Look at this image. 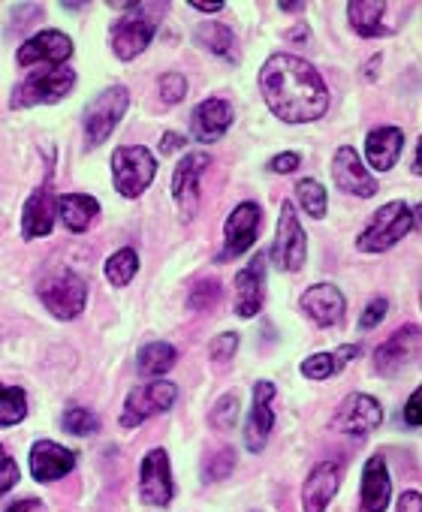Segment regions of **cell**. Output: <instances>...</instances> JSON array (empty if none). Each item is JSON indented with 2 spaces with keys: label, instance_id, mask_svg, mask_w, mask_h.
<instances>
[{
  "label": "cell",
  "instance_id": "1",
  "mask_svg": "<svg viewBox=\"0 0 422 512\" xmlns=\"http://www.w3.org/2000/svg\"><path fill=\"white\" fill-rule=\"evenodd\" d=\"M260 91L275 112V118L287 124H308L326 115L329 91L320 73L293 55H272L260 70Z\"/></svg>",
  "mask_w": 422,
  "mask_h": 512
},
{
  "label": "cell",
  "instance_id": "2",
  "mask_svg": "<svg viewBox=\"0 0 422 512\" xmlns=\"http://www.w3.org/2000/svg\"><path fill=\"white\" fill-rule=\"evenodd\" d=\"M416 211H410L407 202H386L380 211H374L371 223L362 229L356 247L362 253H383L389 247H395L413 226Z\"/></svg>",
  "mask_w": 422,
  "mask_h": 512
},
{
  "label": "cell",
  "instance_id": "3",
  "mask_svg": "<svg viewBox=\"0 0 422 512\" xmlns=\"http://www.w3.org/2000/svg\"><path fill=\"white\" fill-rule=\"evenodd\" d=\"M118 10H124L127 16L112 25V49L121 61H133L154 40L157 22L145 16L148 13L145 4H118Z\"/></svg>",
  "mask_w": 422,
  "mask_h": 512
},
{
  "label": "cell",
  "instance_id": "4",
  "mask_svg": "<svg viewBox=\"0 0 422 512\" xmlns=\"http://www.w3.org/2000/svg\"><path fill=\"white\" fill-rule=\"evenodd\" d=\"M157 172V160L148 148L142 145H124L112 154V175H115V187L121 190V196L136 199L139 193L148 190V184L154 181Z\"/></svg>",
  "mask_w": 422,
  "mask_h": 512
},
{
  "label": "cell",
  "instance_id": "5",
  "mask_svg": "<svg viewBox=\"0 0 422 512\" xmlns=\"http://www.w3.org/2000/svg\"><path fill=\"white\" fill-rule=\"evenodd\" d=\"M76 85V73L70 67H52V70H34L13 97V109H28L40 103H58L64 100Z\"/></svg>",
  "mask_w": 422,
  "mask_h": 512
},
{
  "label": "cell",
  "instance_id": "6",
  "mask_svg": "<svg viewBox=\"0 0 422 512\" xmlns=\"http://www.w3.org/2000/svg\"><path fill=\"white\" fill-rule=\"evenodd\" d=\"M40 299L58 320H76L85 311L88 284L73 272H55L40 284Z\"/></svg>",
  "mask_w": 422,
  "mask_h": 512
},
{
  "label": "cell",
  "instance_id": "7",
  "mask_svg": "<svg viewBox=\"0 0 422 512\" xmlns=\"http://www.w3.org/2000/svg\"><path fill=\"white\" fill-rule=\"evenodd\" d=\"M127 103H130V97H127V88H121V85H115V88H106L88 109H85V139H88V145H103L109 136H112V130L121 124V118H124V112H127Z\"/></svg>",
  "mask_w": 422,
  "mask_h": 512
},
{
  "label": "cell",
  "instance_id": "8",
  "mask_svg": "<svg viewBox=\"0 0 422 512\" xmlns=\"http://www.w3.org/2000/svg\"><path fill=\"white\" fill-rule=\"evenodd\" d=\"M308 256V238L299 226V217L290 202L281 205V220H278V238L272 244V260L281 272H299Z\"/></svg>",
  "mask_w": 422,
  "mask_h": 512
},
{
  "label": "cell",
  "instance_id": "9",
  "mask_svg": "<svg viewBox=\"0 0 422 512\" xmlns=\"http://www.w3.org/2000/svg\"><path fill=\"white\" fill-rule=\"evenodd\" d=\"M175 395H178V389H175L172 383H163V380L136 386V389L127 395V401H124L121 425H124V428H136V425H142L145 419H151V416H157V413H166V410L175 404Z\"/></svg>",
  "mask_w": 422,
  "mask_h": 512
},
{
  "label": "cell",
  "instance_id": "10",
  "mask_svg": "<svg viewBox=\"0 0 422 512\" xmlns=\"http://www.w3.org/2000/svg\"><path fill=\"white\" fill-rule=\"evenodd\" d=\"M172 494H175V485H172L169 455L163 449H151L139 467V497H142V503L166 506L172 500Z\"/></svg>",
  "mask_w": 422,
  "mask_h": 512
},
{
  "label": "cell",
  "instance_id": "11",
  "mask_svg": "<svg viewBox=\"0 0 422 512\" xmlns=\"http://www.w3.org/2000/svg\"><path fill=\"white\" fill-rule=\"evenodd\" d=\"M383 422V410L380 404L371 398V395H350L341 401L332 425L341 431V434H350V437H368L371 431H377Z\"/></svg>",
  "mask_w": 422,
  "mask_h": 512
},
{
  "label": "cell",
  "instance_id": "12",
  "mask_svg": "<svg viewBox=\"0 0 422 512\" xmlns=\"http://www.w3.org/2000/svg\"><path fill=\"white\" fill-rule=\"evenodd\" d=\"M416 350H419V326H404L377 347L374 368L383 377H395L416 359Z\"/></svg>",
  "mask_w": 422,
  "mask_h": 512
},
{
  "label": "cell",
  "instance_id": "13",
  "mask_svg": "<svg viewBox=\"0 0 422 512\" xmlns=\"http://www.w3.org/2000/svg\"><path fill=\"white\" fill-rule=\"evenodd\" d=\"M263 226V208L257 202H242L224 226V256H242Z\"/></svg>",
  "mask_w": 422,
  "mask_h": 512
},
{
  "label": "cell",
  "instance_id": "14",
  "mask_svg": "<svg viewBox=\"0 0 422 512\" xmlns=\"http://www.w3.org/2000/svg\"><path fill=\"white\" fill-rule=\"evenodd\" d=\"M332 181H335L338 190L353 193V196H365L368 199V196L377 193L374 178L368 175V169L362 166L356 148H350V145H341L335 151V157H332Z\"/></svg>",
  "mask_w": 422,
  "mask_h": 512
},
{
  "label": "cell",
  "instance_id": "15",
  "mask_svg": "<svg viewBox=\"0 0 422 512\" xmlns=\"http://www.w3.org/2000/svg\"><path fill=\"white\" fill-rule=\"evenodd\" d=\"M205 166H208V154H187L175 166L172 196H175V205H178L184 220H190L196 214V205H199V175L205 172Z\"/></svg>",
  "mask_w": 422,
  "mask_h": 512
},
{
  "label": "cell",
  "instance_id": "16",
  "mask_svg": "<svg viewBox=\"0 0 422 512\" xmlns=\"http://www.w3.org/2000/svg\"><path fill=\"white\" fill-rule=\"evenodd\" d=\"M70 55H73L70 37H64L61 31H43L19 49L16 61H19V67H37V64L64 67V61H70Z\"/></svg>",
  "mask_w": 422,
  "mask_h": 512
},
{
  "label": "cell",
  "instance_id": "17",
  "mask_svg": "<svg viewBox=\"0 0 422 512\" xmlns=\"http://www.w3.org/2000/svg\"><path fill=\"white\" fill-rule=\"evenodd\" d=\"M266 299V260L263 256H254V260L236 275V314L251 320L254 314H260Z\"/></svg>",
  "mask_w": 422,
  "mask_h": 512
},
{
  "label": "cell",
  "instance_id": "18",
  "mask_svg": "<svg viewBox=\"0 0 422 512\" xmlns=\"http://www.w3.org/2000/svg\"><path fill=\"white\" fill-rule=\"evenodd\" d=\"M233 127V106L221 97H208L193 109L190 130L199 142H218Z\"/></svg>",
  "mask_w": 422,
  "mask_h": 512
},
{
  "label": "cell",
  "instance_id": "19",
  "mask_svg": "<svg viewBox=\"0 0 422 512\" xmlns=\"http://www.w3.org/2000/svg\"><path fill=\"white\" fill-rule=\"evenodd\" d=\"M341 464L338 461H323L311 470V476L305 479L302 488V509L305 512H323L329 506V500L335 497L338 485H341Z\"/></svg>",
  "mask_w": 422,
  "mask_h": 512
},
{
  "label": "cell",
  "instance_id": "20",
  "mask_svg": "<svg viewBox=\"0 0 422 512\" xmlns=\"http://www.w3.org/2000/svg\"><path fill=\"white\" fill-rule=\"evenodd\" d=\"M272 395H275V386L269 380H260L254 386V407H251V416H248V425H245V446L251 452H260L269 440V431L275 425V413H272Z\"/></svg>",
  "mask_w": 422,
  "mask_h": 512
},
{
  "label": "cell",
  "instance_id": "21",
  "mask_svg": "<svg viewBox=\"0 0 422 512\" xmlns=\"http://www.w3.org/2000/svg\"><path fill=\"white\" fill-rule=\"evenodd\" d=\"M76 458L70 449L52 443V440H40L34 443L31 449V473L37 482H55V479H64L70 470H73Z\"/></svg>",
  "mask_w": 422,
  "mask_h": 512
},
{
  "label": "cell",
  "instance_id": "22",
  "mask_svg": "<svg viewBox=\"0 0 422 512\" xmlns=\"http://www.w3.org/2000/svg\"><path fill=\"white\" fill-rule=\"evenodd\" d=\"M52 223H55V193H52V181H46L25 202V211H22V235L25 238H43V235L52 232Z\"/></svg>",
  "mask_w": 422,
  "mask_h": 512
},
{
  "label": "cell",
  "instance_id": "23",
  "mask_svg": "<svg viewBox=\"0 0 422 512\" xmlns=\"http://www.w3.org/2000/svg\"><path fill=\"white\" fill-rule=\"evenodd\" d=\"M392 497V479L383 455H371L362 470V512H383Z\"/></svg>",
  "mask_w": 422,
  "mask_h": 512
},
{
  "label": "cell",
  "instance_id": "24",
  "mask_svg": "<svg viewBox=\"0 0 422 512\" xmlns=\"http://www.w3.org/2000/svg\"><path fill=\"white\" fill-rule=\"evenodd\" d=\"M302 311L317 323V326H335L344 317V296L332 284H314L302 296Z\"/></svg>",
  "mask_w": 422,
  "mask_h": 512
},
{
  "label": "cell",
  "instance_id": "25",
  "mask_svg": "<svg viewBox=\"0 0 422 512\" xmlns=\"http://www.w3.org/2000/svg\"><path fill=\"white\" fill-rule=\"evenodd\" d=\"M404 151V133L398 127H377L368 133L365 139V154H368V163L371 169L377 172H389L398 157Z\"/></svg>",
  "mask_w": 422,
  "mask_h": 512
},
{
  "label": "cell",
  "instance_id": "26",
  "mask_svg": "<svg viewBox=\"0 0 422 512\" xmlns=\"http://www.w3.org/2000/svg\"><path fill=\"white\" fill-rule=\"evenodd\" d=\"M100 205L94 196H85V193H67V196H58L55 199V214H61L64 226L70 232H85L91 226V220L97 217Z\"/></svg>",
  "mask_w": 422,
  "mask_h": 512
},
{
  "label": "cell",
  "instance_id": "27",
  "mask_svg": "<svg viewBox=\"0 0 422 512\" xmlns=\"http://www.w3.org/2000/svg\"><path fill=\"white\" fill-rule=\"evenodd\" d=\"M389 7L383 0H356V4H347V16L356 34L362 37H380L383 34V13Z\"/></svg>",
  "mask_w": 422,
  "mask_h": 512
},
{
  "label": "cell",
  "instance_id": "28",
  "mask_svg": "<svg viewBox=\"0 0 422 512\" xmlns=\"http://www.w3.org/2000/svg\"><path fill=\"white\" fill-rule=\"evenodd\" d=\"M175 359H178V353H175L172 344L154 341V344L139 350V371L148 374V377H160V374H166L175 365Z\"/></svg>",
  "mask_w": 422,
  "mask_h": 512
},
{
  "label": "cell",
  "instance_id": "29",
  "mask_svg": "<svg viewBox=\"0 0 422 512\" xmlns=\"http://www.w3.org/2000/svg\"><path fill=\"white\" fill-rule=\"evenodd\" d=\"M196 40H199V46H205L208 52H215L221 58H236V37H233V31L227 25L205 22L196 31Z\"/></svg>",
  "mask_w": 422,
  "mask_h": 512
},
{
  "label": "cell",
  "instance_id": "30",
  "mask_svg": "<svg viewBox=\"0 0 422 512\" xmlns=\"http://www.w3.org/2000/svg\"><path fill=\"white\" fill-rule=\"evenodd\" d=\"M28 416V398L19 386L0 383V428L19 425Z\"/></svg>",
  "mask_w": 422,
  "mask_h": 512
},
{
  "label": "cell",
  "instance_id": "31",
  "mask_svg": "<svg viewBox=\"0 0 422 512\" xmlns=\"http://www.w3.org/2000/svg\"><path fill=\"white\" fill-rule=\"evenodd\" d=\"M136 272H139V256H136V250L124 247V250H118V253L109 256L106 278H109L112 287H127L136 278Z\"/></svg>",
  "mask_w": 422,
  "mask_h": 512
},
{
  "label": "cell",
  "instance_id": "32",
  "mask_svg": "<svg viewBox=\"0 0 422 512\" xmlns=\"http://www.w3.org/2000/svg\"><path fill=\"white\" fill-rule=\"evenodd\" d=\"M296 196H299V205L311 214V217H326V190H323V184L320 181H314V178H302L299 184H296Z\"/></svg>",
  "mask_w": 422,
  "mask_h": 512
},
{
  "label": "cell",
  "instance_id": "33",
  "mask_svg": "<svg viewBox=\"0 0 422 512\" xmlns=\"http://www.w3.org/2000/svg\"><path fill=\"white\" fill-rule=\"evenodd\" d=\"M64 428H67L70 434L85 437V434H94V431L100 428V419H97L91 410H85V407H70V410L64 413Z\"/></svg>",
  "mask_w": 422,
  "mask_h": 512
},
{
  "label": "cell",
  "instance_id": "34",
  "mask_svg": "<svg viewBox=\"0 0 422 512\" xmlns=\"http://www.w3.org/2000/svg\"><path fill=\"white\" fill-rule=\"evenodd\" d=\"M221 299V284L218 281H202L193 287V293L187 296V305L193 311H208V308H215Z\"/></svg>",
  "mask_w": 422,
  "mask_h": 512
},
{
  "label": "cell",
  "instance_id": "35",
  "mask_svg": "<svg viewBox=\"0 0 422 512\" xmlns=\"http://www.w3.org/2000/svg\"><path fill=\"white\" fill-rule=\"evenodd\" d=\"M233 467H236V452H233V449H221L218 455H211V458L205 461L202 473H205L208 482H211V479H227V476L233 473Z\"/></svg>",
  "mask_w": 422,
  "mask_h": 512
},
{
  "label": "cell",
  "instance_id": "36",
  "mask_svg": "<svg viewBox=\"0 0 422 512\" xmlns=\"http://www.w3.org/2000/svg\"><path fill=\"white\" fill-rule=\"evenodd\" d=\"M236 419H239V395H224L218 401V407L211 410V422L218 428H233Z\"/></svg>",
  "mask_w": 422,
  "mask_h": 512
},
{
  "label": "cell",
  "instance_id": "37",
  "mask_svg": "<svg viewBox=\"0 0 422 512\" xmlns=\"http://www.w3.org/2000/svg\"><path fill=\"white\" fill-rule=\"evenodd\" d=\"M184 94H187V79L181 73H166L160 79V97H163V103L175 106V103L184 100Z\"/></svg>",
  "mask_w": 422,
  "mask_h": 512
},
{
  "label": "cell",
  "instance_id": "38",
  "mask_svg": "<svg viewBox=\"0 0 422 512\" xmlns=\"http://www.w3.org/2000/svg\"><path fill=\"white\" fill-rule=\"evenodd\" d=\"M302 374H305L308 380H326V377H332V374H335L332 353H317V356L305 359V362H302Z\"/></svg>",
  "mask_w": 422,
  "mask_h": 512
},
{
  "label": "cell",
  "instance_id": "39",
  "mask_svg": "<svg viewBox=\"0 0 422 512\" xmlns=\"http://www.w3.org/2000/svg\"><path fill=\"white\" fill-rule=\"evenodd\" d=\"M22 476H19V464H16V458L0 446V497H4L16 482H19Z\"/></svg>",
  "mask_w": 422,
  "mask_h": 512
},
{
  "label": "cell",
  "instance_id": "40",
  "mask_svg": "<svg viewBox=\"0 0 422 512\" xmlns=\"http://www.w3.org/2000/svg\"><path fill=\"white\" fill-rule=\"evenodd\" d=\"M211 359H218V362H230L239 350V335H218L215 341H211Z\"/></svg>",
  "mask_w": 422,
  "mask_h": 512
},
{
  "label": "cell",
  "instance_id": "41",
  "mask_svg": "<svg viewBox=\"0 0 422 512\" xmlns=\"http://www.w3.org/2000/svg\"><path fill=\"white\" fill-rule=\"evenodd\" d=\"M386 308H389V305H386V299H374V302L365 308L362 320H359V323H362V329H374V326H380V320L386 317Z\"/></svg>",
  "mask_w": 422,
  "mask_h": 512
},
{
  "label": "cell",
  "instance_id": "42",
  "mask_svg": "<svg viewBox=\"0 0 422 512\" xmlns=\"http://www.w3.org/2000/svg\"><path fill=\"white\" fill-rule=\"evenodd\" d=\"M296 166H299V154H278V157L269 163V169L278 172V175H287V172H293Z\"/></svg>",
  "mask_w": 422,
  "mask_h": 512
},
{
  "label": "cell",
  "instance_id": "43",
  "mask_svg": "<svg viewBox=\"0 0 422 512\" xmlns=\"http://www.w3.org/2000/svg\"><path fill=\"white\" fill-rule=\"evenodd\" d=\"M398 512H422V494L419 491H404L398 500Z\"/></svg>",
  "mask_w": 422,
  "mask_h": 512
},
{
  "label": "cell",
  "instance_id": "44",
  "mask_svg": "<svg viewBox=\"0 0 422 512\" xmlns=\"http://www.w3.org/2000/svg\"><path fill=\"white\" fill-rule=\"evenodd\" d=\"M404 419H407V425H410V428H419V392H413V395L407 398Z\"/></svg>",
  "mask_w": 422,
  "mask_h": 512
},
{
  "label": "cell",
  "instance_id": "45",
  "mask_svg": "<svg viewBox=\"0 0 422 512\" xmlns=\"http://www.w3.org/2000/svg\"><path fill=\"white\" fill-rule=\"evenodd\" d=\"M359 356V347H353V344H347V347H341L338 353H332V362H335V371L338 368H344L350 359H356Z\"/></svg>",
  "mask_w": 422,
  "mask_h": 512
},
{
  "label": "cell",
  "instance_id": "46",
  "mask_svg": "<svg viewBox=\"0 0 422 512\" xmlns=\"http://www.w3.org/2000/svg\"><path fill=\"white\" fill-rule=\"evenodd\" d=\"M178 148H184V136H178V133H163V139H160V151H163V154H169V151H178Z\"/></svg>",
  "mask_w": 422,
  "mask_h": 512
},
{
  "label": "cell",
  "instance_id": "47",
  "mask_svg": "<svg viewBox=\"0 0 422 512\" xmlns=\"http://www.w3.org/2000/svg\"><path fill=\"white\" fill-rule=\"evenodd\" d=\"M37 503H40V500H34V497H28V500H22V503H16V506H10L7 512H31V509H37Z\"/></svg>",
  "mask_w": 422,
  "mask_h": 512
},
{
  "label": "cell",
  "instance_id": "48",
  "mask_svg": "<svg viewBox=\"0 0 422 512\" xmlns=\"http://www.w3.org/2000/svg\"><path fill=\"white\" fill-rule=\"evenodd\" d=\"M193 10H199V13L211 16V13H221V10H224V4H193Z\"/></svg>",
  "mask_w": 422,
  "mask_h": 512
},
{
  "label": "cell",
  "instance_id": "49",
  "mask_svg": "<svg viewBox=\"0 0 422 512\" xmlns=\"http://www.w3.org/2000/svg\"><path fill=\"white\" fill-rule=\"evenodd\" d=\"M281 10H284V13H299L302 4H281Z\"/></svg>",
  "mask_w": 422,
  "mask_h": 512
}]
</instances>
